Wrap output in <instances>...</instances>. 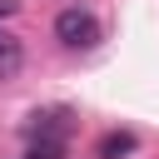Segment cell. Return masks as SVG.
I'll list each match as a JSON object with an SVG mask.
<instances>
[{
	"label": "cell",
	"mask_w": 159,
	"mask_h": 159,
	"mask_svg": "<svg viewBox=\"0 0 159 159\" xmlns=\"http://www.w3.org/2000/svg\"><path fill=\"white\" fill-rule=\"evenodd\" d=\"M134 149H139V139H134L129 129H109V134L94 144V154H99V159H119V154H134Z\"/></svg>",
	"instance_id": "obj_3"
},
{
	"label": "cell",
	"mask_w": 159,
	"mask_h": 159,
	"mask_svg": "<svg viewBox=\"0 0 159 159\" xmlns=\"http://www.w3.org/2000/svg\"><path fill=\"white\" fill-rule=\"evenodd\" d=\"M65 129H70V109H35L30 114V144L35 139H50V144H65Z\"/></svg>",
	"instance_id": "obj_2"
},
{
	"label": "cell",
	"mask_w": 159,
	"mask_h": 159,
	"mask_svg": "<svg viewBox=\"0 0 159 159\" xmlns=\"http://www.w3.org/2000/svg\"><path fill=\"white\" fill-rule=\"evenodd\" d=\"M20 10V0H0V15H15Z\"/></svg>",
	"instance_id": "obj_6"
},
{
	"label": "cell",
	"mask_w": 159,
	"mask_h": 159,
	"mask_svg": "<svg viewBox=\"0 0 159 159\" xmlns=\"http://www.w3.org/2000/svg\"><path fill=\"white\" fill-rule=\"evenodd\" d=\"M20 60H25L20 40H15L10 30H0V80H15V75H20Z\"/></svg>",
	"instance_id": "obj_4"
},
{
	"label": "cell",
	"mask_w": 159,
	"mask_h": 159,
	"mask_svg": "<svg viewBox=\"0 0 159 159\" xmlns=\"http://www.w3.org/2000/svg\"><path fill=\"white\" fill-rule=\"evenodd\" d=\"M55 40L65 50H89V45H99V20L80 5H70V10L55 15Z\"/></svg>",
	"instance_id": "obj_1"
},
{
	"label": "cell",
	"mask_w": 159,
	"mask_h": 159,
	"mask_svg": "<svg viewBox=\"0 0 159 159\" xmlns=\"http://www.w3.org/2000/svg\"><path fill=\"white\" fill-rule=\"evenodd\" d=\"M25 159H65V144H50V139H35Z\"/></svg>",
	"instance_id": "obj_5"
}]
</instances>
